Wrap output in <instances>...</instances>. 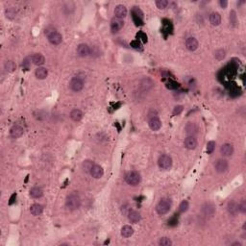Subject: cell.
I'll list each match as a JSON object with an SVG mask.
<instances>
[{"label":"cell","instance_id":"6da1fadb","mask_svg":"<svg viewBox=\"0 0 246 246\" xmlns=\"http://www.w3.org/2000/svg\"><path fill=\"white\" fill-rule=\"evenodd\" d=\"M65 206L69 210H76L80 208L81 206V200L80 197L77 194H70L67 197V200H65Z\"/></svg>","mask_w":246,"mask_h":246},{"label":"cell","instance_id":"7a4b0ae2","mask_svg":"<svg viewBox=\"0 0 246 246\" xmlns=\"http://www.w3.org/2000/svg\"><path fill=\"white\" fill-rule=\"evenodd\" d=\"M170 208H171V201H170V199L163 198V199H161L158 203V205L156 207V210H157V212L159 215L163 216V215L167 214V212L170 210Z\"/></svg>","mask_w":246,"mask_h":246},{"label":"cell","instance_id":"3957f363","mask_svg":"<svg viewBox=\"0 0 246 246\" xmlns=\"http://www.w3.org/2000/svg\"><path fill=\"white\" fill-rule=\"evenodd\" d=\"M125 181L130 186H137L140 183V175L137 171H130L125 176Z\"/></svg>","mask_w":246,"mask_h":246},{"label":"cell","instance_id":"277c9868","mask_svg":"<svg viewBox=\"0 0 246 246\" xmlns=\"http://www.w3.org/2000/svg\"><path fill=\"white\" fill-rule=\"evenodd\" d=\"M158 165H159V167L161 169L167 170L172 167V159L168 155H161L159 158Z\"/></svg>","mask_w":246,"mask_h":246},{"label":"cell","instance_id":"5b68a950","mask_svg":"<svg viewBox=\"0 0 246 246\" xmlns=\"http://www.w3.org/2000/svg\"><path fill=\"white\" fill-rule=\"evenodd\" d=\"M69 87H70V89H71L73 91H77V92H78V91H80V90H83V88H84V82L82 81V79L79 78V77H74V78H72L71 81H70Z\"/></svg>","mask_w":246,"mask_h":246},{"label":"cell","instance_id":"8992f818","mask_svg":"<svg viewBox=\"0 0 246 246\" xmlns=\"http://www.w3.org/2000/svg\"><path fill=\"white\" fill-rule=\"evenodd\" d=\"M216 212V206L211 203H206L202 207V214L206 217H211Z\"/></svg>","mask_w":246,"mask_h":246},{"label":"cell","instance_id":"52a82bcc","mask_svg":"<svg viewBox=\"0 0 246 246\" xmlns=\"http://www.w3.org/2000/svg\"><path fill=\"white\" fill-rule=\"evenodd\" d=\"M228 167H229V165H228V161L226 160H223V159H220V160H217L215 163V168L216 170L218 172V173H223V172H226L228 170Z\"/></svg>","mask_w":246,"mask_h":246},{"label":"cell","instance_id":"ba28073f","mask_svg":"<svg viewBox=\"0 0 246 246\" xmlns=\"http://www.w3.org/2000/svg\"><path fill=\"white\" fill-rule=\"evenodd\" d=\"M23 132H24V130L21 126L14 125L10 130V135L14 139H18V138H20L23 135Z\"/></svg>","mask_w":246,"mask_h":246},{"label":"cell","instance_id":"9c48e42d","mask_svg":"<svg viewBox=\"0 0 246 246\" xmlns=\"http://www.w3.org/2000/svg\"><path fill=\"white\" fill-rule=\"evenodd\" d=\"M77 53L80 57H87L90 54V48L86 43H81L77 47Z\"/></svg>","mask_w":246,"mask_h":246},{"label":"cell","instance_id":"30bf717a","mask_svg":"<svg viewBox=\"0 0 246 246\" xmlns=\"http://www.w3.org/2000/svg\"><path fill=\"white\" fill-rule=\"evenodd\" d=\"M124 25V22L121 19H118V18H114L112 19L111 21V29L112 32H118L120 29H122Z\"/></svg>","mask_w":246,"mask_h":246},{"label":"cell","instance_id":"8fae6325","mask_svg":"<svg viewBox=\"0 0 246 246\" xmlns=\"http://www.w3.org/2000/svg\"><path fill=\"white\" fill-rule=\"evenodd\" d=\"M48 38V41H49V42H50L51 44H53V45H58V44H60L62 41H63V37H62V35L60 34L59 32H54L53 34H51L50 36H48L47 37Z\"/></svg>","mask_w":246,"mask_h":246},{"label":"cell","instance_id":"7c38bea8","mask_svg":"<svg viewBox=\"0 0 246 246\" xmlns=\"http://www.w3.org/2000/svg\"><path fill=\"white\" fill-rule=\"evenodd\" d=\"M90 175H91L93 178L99 179V178H101V177L103 176L104 170H103V168H102L100 166L93 165L92 167H91V169H90Z\"/></svg>","mask_w":246,"mask_h":246},{"label":"cell","instance_id":"4fadbf2b","mask_svg":"<svg viewBox=\"0 0 246 246\" xmlns=\"http://www.w3.org/2000/svg\"><path fill=\"white\" fill-rule=\"evenodd\" d=\"M185 147L187 149L189 150H193L196 148V146H197V140H196V139L192 136H189L186 139H185Z\"/></svg>","mask_w":246,"mask_h":246},{"label":"cell","instance_id":"5bb4252c","mask_svg":"<svg viewBox=\"0 0 246 246\" xmlns=\"http://www.w3.org/2000/svg\"><path fill=\"white\" fill-rule=\"evenodd\" d=\"M198 45H199L198 41L195 38H189L186 41V47L189 51H195L198 48Z\"/></svg>","mask_w":246,"mask_h":246},{"label":"cell","instance_id":"9a60e30c","mask_svg":"<svg viewBox=\"0 0 246 246\" xmlns=\"http://www.w3.org/2000/svg\"><path fill=\"white\" fill-rule=\"evenodd\" d=\"M185 130H186L187 135L193 137L195 134H197V132H198V126L196 125L194 122H189V123L186 125Z\"/></svg>","mask_w":246,"mask_h":246},{"label":"cell","instance_id":"2e32d148","mask_svg":"<svg viewBox=\"0 0 246 246\" xmlns=\"http://www.w3.org/2000/svg\"><path fill=\"white\" fill-rule=\"evenodd\" d=\"M114 14L118 19H123L127 15V9L124 5H118L114 8Z\"/></svg>","mask_w":246,"mask_h":246},{"label":"cell","instance_id":"e0dca14e","mask_svg":"<svg viewBox=\"0 0 246 246\" xmlns=\"http://www.w3.org/2000/svg\"><path fill=\"white\" fill-rule=\"evenodd\" d=\"M128 218L132 223H138L140 220V215L135 210H130L128 212Z\"/></svg>","mask_w":246,"mask_h":246},{"label":"cell","instance_id":"ac0fdd59","mask_svg":"<svg viewBox=\"0 0 246 246\" xmlns=\"http://www.w3.org/2000/svg\"><path fill=\"white\" fill-rule=\"evenodd\" d=\"M220 151L223 156H231L234 152V147L230 143H225L221 146Z\"/></svg>","mask_w":246,"mask_h":246},{"label":"cell","instance_id":"d6986e66","mask_svg":"<svg viewBox=\"0 0 246 246\" xmlns=\"http://www.w3.org/2000/svg\"><path fill=\"white\" fill-rule=\"evenodd\" d=\"M210 22L214 26H218L221 23V16L218 13H211L210 14Z\"/></svg>","mask_w":246,"mask_h":246},{"label":"cell","instance_id":"ffe728a7","mask_svg":"<svg viewBox=\"0 0 246 246\" xmlns=\"http://www.w3.org/2000/svg\"><path fill=\"white\" fill-rule=\"evenodd\" d=\"M148 125L152 131H158L161 127V122L158 118H150Z\"/></svg>","mask_w":246,"mask_h":246},{"label":"cell","instance_id":"44dd1931","mask_svg":"<svg viewBox=\"0 0 246 246\" xmlns=\"http://www.w3.org/2000/svg\"><path fill=\"white\" fill-rule=\"evenodd\" d=\"M31 61L33 62V63L34 64H36V65H42L43 63H44V62H45V58L41 55V54H40V53H36V54H34V55H32V57H31Z\"/></svg>","mask_w":246,"mask_h":246},{"label":"cell","instance_id":"7402d4cb","mask_svg":"<svg viewBox=\"0 0 246 246\" xmlns=\"http://www.w3.org/2000/svg\"><path fill=\"white\" fill-rule=\"evenodd\" d=\"M30 211L33 216H41L42 214L43 208L41 204H33L30 208Z\"/></svg>","mask_w":246,"mask_h":246},{"label":"cell","instance_id":"603a6c76","mask_svg":"<svg viewBox=\"0 0 246 246\" xmlns=\"http://www.w3.org/2000/svg\"><path fill=\"white\" fill-rule=\"evenodd\" d=\"M134 234V229L129 226V225H125L121 228V236L123 238H130L132 237Z\"/></svg>","mask_w":246,"mask_h":246},{"label":"cell","instance_id":"cb8c5ba5","mask_svg":"<svg viewBox=\"0 0 246 246\" xmlns=\"http://www.w3.org/2000/svg\"><path fill=\"white\" fill-rule=\"evenodd\" d=\"M70 118L74 121H80L83 118V112H82L79 109H74L70 112Z\"/></svg>","mask_w":246,"mask_h":246},{"label":"cell","instance_id":"d4e9b609","mask_svg":"<svg viewBox=\"0 0 246 246\" xmlns=\"http://www.w3.org/2000/svg\"><path fill=\"white\" fill-rule=\"evenodd\" d=\"M42 195H43V192L40 188L35 187L30 189V196L32 198H41Z\"/></svg>","mask_w":246,"mask_h":246},{"label":"cell","instance_id":"484cf974","mask_svg":"<svg viewBox=\"0 0 246 246\" xmlns=\"http://www.w3.org/2000/svg\"><path fill=\"white\" fill-rule=\"evenodd\" d=\"M35 74H36V77L38 78V79H45L46 77H47V75H48V71H47V69L45 68H38L37 69H36V72H35Z\"/></svg>","mask_w":246,"mask_h":246},{"label":"cell","instance_id":"4316f807","mask_svg":"<svg viewBox=\"0 0 246 246\" xmlns=\"http://www.w3.org/2000/svg\"><path fill=\"white\" fill-rule=\"evenodd\" d=\"M5 69L8 72H14L16 68V64L13 62V61H7L4 64Z\"/></svg>","mask_w":246,"mask_h":246},{"label":"cell","instance_id":"83f0119b","mask_svg":"<svg viewBox=\"0 0 246 246\" xmlns=\"http://www.w3.org/2000/svg\"><path fill=\"white\" fill-rule=\"evenodd\" d=\"M228 210H229V212H230L231 215H234V216H235L237 212H238V210L237 203L234 202V201H232V202L229 203V204H228Z\"/></svg>","mask_w":246,"mask_h":246},{"label":"cell","instance_id":"f1b7e54d","mask_svg":"<svg viewBox=\"0 0 246 246\" xmlns=\"http://www.w3.org/2000/svg\"><path fill=\"white\" fill-rule=\"evenodd\" d=\"M94 163L91 161H85L83 162V168L86 172H90V169H91Z\"/></svg>","mask_w":246,"mask_h":246},{"label":"cell","instance_id":"f546056e","mask_svg":"<svg viewBox=\"0 0 246 246\" xmlns=\"http://www.w3.org/2000/svg\"><path fill=\"white\" fill-rule=\"evenodd\" d=\"M189 202L186 201V200H184L183 202H181V204H180V206H179V210H180V212H186V211L189 210Z\"/></svg>","mask_w":246,"mask_h":246},{"label":"cell","instance_id":"4dcf8cb0","mask_svg":"<svg viewBox=\"0 0 246 246\" xmlns=\"http://www.w3.org/2000/svg\"><path fill=\"white\" fill-rule=\"evenodd\" d=\"M159 244L161 246H170L172 245V241L168 238H161L159 241Z\"/></svg>","mask_w":246,"mask_h":246},{"label":"cell","instance_id":"1f68e13d","mask_svg":"<svg viewBox=\"0 0 246 246\" xmlns=\"http://www.w3.org/2000/svg\"><path fill=\"white\" fill-rule=\"evenodd\" d=\"M167 5H168L167 0H157L156 1V6L159 9H165V8H167Z\"/></svg>","mask_w":246,"mask_h":246},{"label":"cell","instance_id":"d6a6232c","mask_svg":"<svg viewBox=\"0 0 246 246\" xmlns=\"http://www.w3.org/2000/svg\"><path fill=\"white\" fill-rule=\"evenodd\" d=\"M216 148V142L215 141H209L208 144H207V152L208 154H211L212 152H214Z\"/></svg>","mask_w":246,"mask_h":246},{"label":"cell","instance_id":"836d02e7","mask_svg":"<svg viewBox=\"0 0 246 246\" xmlns=\"http://www.w3.org/2000/svg\"><path fill=\"white\" fill-rule=\"evenodd\" d=\"M230 22L233 26H236L237 25V14L235 11H232L230 13Z\"/></svg>","mask_w":246,"mask_h":246},{"label":"cell","instance_id":"e575fe53","mask_svg":"<svg viewBox=\"0 0 246 246\" xmlns=\"http://www.w3.org/2000/svg\"><path fill=\"white\" fill-rule=\"evenodd\" d=\"M132 15H133V20H134V22H135V24H136L137 26H142V25H143V20H142V19L139 18L138 15H136V14H132Z\"/></svg>","mask_w":246,"mask_h":246},{"label":"cell","instance_id":"d590c367","mask_svg":"<svg viewBox=\"0 0 246 246\" xmlns=\"http://www.w3.org/2000/svg\"><path fill=\"white\" fill-rule=\"evenodd\" d=\"M225 51L223 50V49H219V50H217L216 52V58L217 59V60H219V61H221V60H223L224 58H225Z\"/></svg>","mask_w":246,"mask_h":246},{"label":"cell","instance_id":"8d00e7d4","mask_svg":"<svg viewBox=\"0 0 246 246\" xmlns=\"http://www.w3.org/2000/svg\"><path fill=\"white\" fill-rule=\"evenodd\" d=\"M183 110H184V107L182 106V105H179V106H176L175 108H174V110H173V112H172V114L175 117V116H179L180 113H181L182 112H183Z\"/></svg>","mask_w":246,"mask_h":246},{"label":"cell","instance_id":"74e56055","mask_svg":"<svg viewBox=\"0 0 246 246\" xmlns=\"http://www.w3.org/2000/svg\"><path fill=\"white\" fill-rule=\"evenodd\" d=\"M56 31H57L56 28H54L53 26H48L44 30V34L46 35V37H48V36H50L51 34H53V33L56 32Z\"/></svg>","mask_w":246,"mask_h":246},{"label":"cell","instance_id":"f35d334b","mask_svg":"<svg viewBox=\"0 0 246 246\" xmlns=\"http://www.w3.org/2000/svg\"><path fill=\"white\" fill-rule=\"evenodd\" d=\"M14 15H15V12H14V9L10 8V9L6 10V16H7V19H13L14 18Z\"/></svg>","mask_w":246,"mask_h":246},{"label":"cell","instance_id":"ab89813d","mask_svg":"<svg viewBox=\"0 0 246 246\" xmlns=\"http://www.w3.org/2000/svg\"><path fill=\"white\" fill-rule=\"evenodd\" d=\"M132 14L138 15L139 18H140V19L143 18V13H142V11H141L139 7H134V8H133V11H132Z\"/></svg>","mask_w":246,"mask_h":246},{"label":"cell","instance_id":"60d3db41","mask_svg":"<svg viewBox=\"0 0 246 246\" xmlns=\"http://www.w3.org/2000/svg\"><path fill=\"white\" fill-rule=\"evenodd\" d=\"M22 67H23V68L26 69V70H29V69H30L31 62L29 61V58H25V59L22 61Z\"/></svg>","mask_w":246,"mask_h":246},{"label":"cell","instance_id":"b9f144b4","mask_svg":"<svg viewBox=\"0 0 246 246\" xmlns=\"http://www.w3.org/2000/svg\"><path fill=\"white\" fill-rule=\"evenodd\" d=\"M238 92H239V90H238V88L236 85H232L230 87V93H231V95L237 96L238 94Z\"/></svg>","mask_w":246,"mask_h":246},{"label":"cell","instance_id":"7bdbcfd3","mask_svg":"<svg viewBox=\"0 0 246 246\" xmlns=\"http://www.w3.org/2000/svg\"><path fill=\"white\" fill-rule=\"evenodd\" d=\"M238 209L240 212H242V214H244V212H246V202L245 201H242L239 205H238Z\"/></svg>","mask_w":246,"mask_h":246},{"label":"cell","instance_id":"ee69618b","mask_svg":"<svg viewBox=\"0 0 246 246\" xmlns=\"http://www.w3.org/2000/svg\"><path fill=\"white\" fill-rule=\"evenodd\" d=\"M137 37H138L139 39L142 40V41H143V42H146V41H147V36L144 34L143 32H139V34L137 35Z\"/></svg>","mask_w":246,"mask_h":246},{"label":"cell","instance_id":"f6af8a7d","mask_svg":"<svg viewBox=\"0 0 246 246\" xmlns=\"http://www.w3.org/2000/svg\"><path fill=\"white\" fill-rule=\"evenodd\" d=\"M168 89H170V90H174V89H177L178 88V84L176 83V82H173V81H170L169 83L167 84V86Z\"/></svg>","mask_w":246,"mask_h":246},{"label":"cell","instance_id":"bcb514c9","mask_svg":"<svg viewBox=\"0 0 246 246\" xmlns=\"http://www.w3.org/2000/svg\"><path fill=\"white\" fill-rule=\"evenodd\" d=\"M131 46L134 47V48H136V49L139 48V47H140V44H139V40H138V41H133L132 42H131Z\"/></svg>","mask_w":246,"mask_h":246},{"label":"cell","instance_id":"7dc6e473","mask_svg":"<svg viewBox=\"0 0 246 246\" xmlns=\"http://www.w3.org/2000/svg\"><path fill=\"white\" fill-rule=\"evenodd\" d=\"M219 5L222 9H226L227 6H228V1H226V0H220L219 1Z\"/></svg>","mask_w":246,"mask_h":246},{"label":"cell","instance_id":"c3c4849f","mask_svg":"<svg viewBox=\"0 0 246 246\" xmlns=\"http://www.w3.org/2000/svg\"><path fill=\"white\" fill-rule=\"evenodd\" d=\"M15 198H16V193H14V194L11 196V198H10L9 205H12V204H14V202L15 201Z\"/></svg>","mask_w":246,"mask_h":246},{"label":"cell","instance_id":"681fc988","mask_svg":"<svg viewBox=\"0 0 246 246\" xmlns=\"http://www.w3.org/2000/svg\"><path fill=\"white\" fill-rule=\"evenodd\" d=\"M177 222H178V220H177L175 217H173V218H171V219L168 221V224H169V225H172V226H174V225H176V224H177Z\"/></svg>","mask_w":246,"mask_h":246},{"label":"cell","instance_id":"f907efd6","mask_svg":"<svg viewBox=\"0 0 246 246\" xmlns=\"http://www.w3.org/2000/svg\"><path fill=\"white\" fill-rule=\"evenodd\" d=\"M232 245H233V246H238H238H241V243H239V242H235V243H233Z\"/></svg>","mask_w":246,"mask_h":246}]
</instances>
